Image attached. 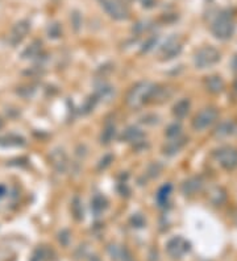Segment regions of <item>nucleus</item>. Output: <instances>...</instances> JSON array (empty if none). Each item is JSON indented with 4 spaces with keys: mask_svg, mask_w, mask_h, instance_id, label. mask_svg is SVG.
<instances>
[{
    "mask_svg": "<svg viewBox=\"0 0 237 261\" xmlns=\"http://www.w3.org/2000/svg\"><path fill=\"white\" fill-rule=\"evenodd\" d=\"M157 86L150 83V82H138L128 91L125 102L131 108H138V107L144 106L146 103L153 102Z\"/></svg>",
    "mask_w": 237,
    "mask_h": 261,
    "instance_id": "nucleus-1",
    "label": "nucleus"
},
{
    "mask_svg": "<svg viewBox=\"0 0 237 261\" xmlns=\"http://www.w3.org/2000/svg\"><path fill=\"white\" fill-rule=\"evenodd\" d=\"M212 33L216 39L228 40L234 32V19L229 11H223L215 19L212 24Z\"/></svg>",
    "mask_w": 237,
    "mask_h": 261,
    "instance_id": "nucleus-2",
    "label": "nucleus"
},
{
    "mask_svg": "<svg viewBox=\"0 0 237 261\" xmlns=\"http://www.w3.org/2000/svg\"><path fill=\"white\" fill-rule=\"evenodd\" d=\"M220 61V52L213 46H204L195 54V65L198 69H207Z\"/></svg>",
    "mask_w": 237,
    "mask_h": 261,
    "instance_id": "nucleus-3",
    "label": "nucleus"
},
{
    "mask_svg": "<svg viewBox=\"0 0 237 261\" xmlns=\"http://www.w3.org/2000/svg\"><path fill=\"white\" fill-rule=\"evenodd\" d=\"M215 157L225 170H234L237 168V149L232 147H221L215 152Z\"/></svg>",
    "mask_w": 237,
    "mask_h": 261,
    "instance_id": "nucleus-4",
    "label": "nucleus"
},
{
    "mask_svg": "<svg viewBox=\"0 0 237 261\" xmlns=\"http://www.w3.org/2000/svg\"><path fill=\"white\" fill-rule=\"evenodd\" d=\"M217 111L213 107H207L203 108L199 113H196V116L192 120V128L195 130H203L205 128H208L209 125H212L215 123V120L217 119Z\"/></svg>",
    "mask_w": 237,
    "mask_h": 261,
    "instance_id": "nucleus-5",
    "label": "nucleus"
},
{
    "mask_svg": "<svg viewBox=\"0 0 237 261\" xmlns=\"http://www.w3.org/2000/svg\"><path fill=\"white\" fill-rule=\"evenodd\" d=\"M102 7L115 20H125L129 16V11L121 0H99Z\"/></svg>",
    "mask_w": 237,
    "mask_h": 261,
    "instance_id": "nucleus-6",
    "label": "nucleus"
},
{
    "mask_svg": "<svg viewBox=\"0 0 237 261\" xmlns=\"http://www.w3.org/2000/svg\"><path fill=\"white\" fill-rule=\"evenodd\" d=\"M190 250V243L182 236L171 237L166 243V253L170 257L181 258Z\"/></svg>",
    "mask_w": 237,
    "mask_h": 261,
    "instance_id": "nucleus-7",
    "label": "nucleus"
},
{
    "mask_svg": "<svg viewBox=\"0 0 237 261\" xmlns=\"http://www.w3.org/2000/svg\"><path fill=\"white\" fill-rule=\"evenodd\" d=\"M182 52V44L177 37H171L163 44V46L159 50V57L162 60H171L174 57L179 56Z\"/></svg>",
    "mask_w": 237,
    "mask_h": 261,
    "instance_id": "nucleus-8",
    "label": "nucleus"
},
{
    "mask_svg": "<svg viewBox=\"0 0 237 261\" xmlns=\"http://www.w3.org/2000/svg\"><path fill=\"white\" fill-rule=\"evenodd\" d=\"M49 161L54 169H56L57 172H60V173H64L65 170L68 169L69 160H68V155L65 153L64 149L61 148L53 149L49 155Z\"/></svg>",
    "mask_w": 237,
    "mask_h": 261,
    "instance_id": "nucleus-9",
    "label": "nucleus"
},
{
    "mask_svg": "<svg viewBox=\"0 0 237 261\" xmlns=\"http://www.w3.org/2000/svg\"><path fill=\"white\" fill-rule=\"evenodd\" d=\"M29 31H31V24H29L27 20H23V22H19L18 24H15L11 32L12 43L14 44L20 43L25 36L28 35Z\"/></svg>",
    "mask_w": 237,
    "mask_h": 261,
    "instance_id": "nucleus-10",
    "label": "nucleus"
},
{
    "mask_svg": "<svg viewBox=\"0 0 237 261\" xmlns=\"http://www.w3.org/2000/svg\"><path fill=\"white\" fill-rule=\"evenodd\" d=\"M186 143H187V139L182 138V136L170 139L169 142L163 145V153L167 156L177 155V153L183 148L184 145H186Z\"/></svg>",
    "mask_w": 237,
    "mask_h": 261,
    "instance_id": "nucleus-11",
    "label": "nucleus"
},
{
    "mask_svg": "<svg viewBox=\"0 0 237 261\" xmlns=\"http://www.w3.org/2000/svg\"><path fill=\"white\" fill-rule=\"evenodd\" d=\"M144 138H145L144 132L136 127H128L121 135V139L129 144H140V143H142Z\"/></svg>",
    "mask_w": 237,
    "mask_h": 261,
    "instance_id": "nucleus-12",
    "label": "nucleus"
},
{
    "mask_svg": "<svg viewBox=\"0 0 237 261\" xmlns=\"http://www.w3.org/2000/svg\"><path fill=\"white\" fill-rule=\"evenodd\" d=\"M25 140L19 136V135H6V136H2L0 138V147H4V148H12V147H24Z\"/></svg>",
    "mask_w": 237,
    "mask_h": 261,
    "instance_id": "nucleus-13",
    "label": "nucleus"
},
{
    "mask_svg": "<svg viewBox=\"0 0 237 261\" xmlns=\"http://www.w3.org/2000/svg\"><path fill=\"white\" fill-rule=\"evenodd\" d=\"M202 187V180L199 177H191L187 181H184L182 185V191L184 195H192Z\"/></svg>",
    "mask_w": 237,
    "mask_h": 261,
    "instance_id": "nucleus-14",
    "label": "nucleus"
},
{
    "mask_svg": "<svg viewBox=\"0 0 237 261\" xmlns=\"http://www.w3.org/2000/svg\"><path fill=\"white\" fill-rule=\"evenodd\" d=\"M205 87L211 94H219L223 91L224 81L219 75H211L205 79Z\"/></svg>",
    "mask_w": 237,
    "mask_h": 261,
    "instance_id": "nucleus-15",
    "label": "nucleus"
},
{
    "mask_svg": "<svg viewBox=\"0 0 237 261\" xmlns=\"http://www.w3.org/2000/svg\"><path fill=\"white\" fill-rule=\"evenodd\" d=\"M188 111H190V100L188 99L178 100L173 107V115L177 119H183V117L187 116Z\"/></svg>",
    "mask_w": 237,
    "mask_h": 261,
    "instance_id": "nucleus-16",
    "label": "nucleus"
},
{
    "mask_svg": "<svg viewBox=\"0 0 237 261\" xmlns=\"http://www.w3.org/2000/svg\"><path fill=\"white\" fill-rule=\"evenodd\" d=\"M234 132H236V125L233 121H229V120L220 123L215 129V135L219 138H225V136L233 135Z\"/></svg>",
    "mask_w": 237,
    "mask_h": 261,
    "instance_id": "nucleus-17",
    "label": "nucleus"
},
{
    "mask_svg": "<svg viewBox=\"0 0 237 261\" xmlns=\"http://www.w3.org/2000/svg\"><path fill=\"white\" fill-rule=\"evenodd\" d=\"M41 45H43L41 41H33V43L23 52L22 56L24 57V58H36V57H40L41 50H43V46Z\"/></svg>",
    "mask_w": 237,
    "mask_h": 261,
    "instance_id": "nucleus-18",
    "label": "nucleus"
},
{
    "mask_svg": "<svg viewBox=\"0 0 237 261\" xmlns=\"http://www.w3.org/2000/svg\"><path fill=\"white\" fill-rule=\"evenodd\" d=\"M107 205H108V202H107L106 198L102 197V195H96V197H94V199H92V211L95 212V214H100V212H103L106 210Z\"/></svg>",
    "mask_w": 237,
    "mask_h": 261,
    "instance_id": "nucleus-19",
    "label": "nucleus"
},
{
    "mask_svg": "<svg viewBox=\"0 0 237 261\" xmlns=\"http://www.w3.org/2000/svg\"><path fill=\"white\" fill-rule=\"evenodd\" d=\"M115 134H116L115 125H107V127L103 129L102 136H100L102 144H110L113 140V138H115Z\"/></svg>",
    "mask_w": 237,
    "mask_h": 261,
    "instance_id": "nucleus-20",
    "label": "nucleus"
},
{
    "mask_svg": "<svg viewBox=\"0 0 237 261\" xmlns=\"http://www.w3.org/2000/svg\"><path fill=\"white\" fill-rule=\"evenodd\" d=\"M170 193H171V185H165V186H162L159 189L158 194H157V201H158L159 205L166 203Z\"/></svg>",
    "mask_w": 237,
    "mask_h": 261,
    "instance_id": "nucleus-21",
    "label": "nucleus"
},
{
    "mask_svg": "<svg viewBox=\"0 0 237 261\" xmlns=\"http://www.w3.org/2000/svg\"><path fill=\"white\" fill-rule=\"evenodd\" d=\"M110 254L112 256L113 260H124V253L127 252L124 247H117V245H111L108 248Z\"/></svg>",
    "mask_w": 237,
    "mask_h": 261,
    "instance_id": "nucleus-22",
    "label": "nucleus"
},
{
    "mask_svg": "<svg viewBox=\"0 0 237 261\" xmlns=\"http://www.w3.org/2000/svg\"><path fill=\"white\" fill-rule=\"evenodd\" d=\"M181 130H182L181 124L174 123V124H171V125H169V127H167L166 136L169 139L178 138V136H181Z\"/></svg>",
    "mask_w": 237,
    "mask_h": 261,
    "instance_id": "nucleus-23",
    "label": "nucleus"
},
{
    "mask_svg": "<svg viewBox=\"0 0 237 261\" xmlns=\"http://www.w3.org/2000/svg\"><path fill=\"white\" fill-rule=\"evenodd\" d=\"M48 35H49V37H52V39H57V37H60L61 35V27L57 23H54V24H52L49 27V29H48Z\"/></svg>",
    "mask_w": 237,
    "mask_h": 261,
    "instance_id": "nucleus-24",
    "label": "nucleus"
},
{
    "mask_svg": "<svg viewBox=\"0 0 237 261\" xmlns=\"http://www.w3.org/2000/svg\"><path fill=\"white\" fill-rule=\"evenodd\" d=\"M157 44V37L154 39V37H152V39L148 40V43L144 44V48H142V52H149V50L152 49L153 46L156 45Z\"/></svg>",
    "mask_w": 237,
    "mask_h": 261,
    "instance_id": "nucleus-25",
    "label": "nucleus"
},
{
    "mask_svg": "<svg viewBox=\"0 0 237 261\" xmlns=\"http://www.w3.org/2000/svg\"><path fill=\"white\" fill-rule=\"evenodd\" d=\"M111 161H112V157H111V156H107L106 159L102 160V161H100L99 168H100V169H106L107 166H110Z\"/></svg>",
    "mask_w": 237,
    "mask_h": 261,
    "instance_id": "nucleus-26",
    "label": "nucleus"
},
{
    "mask_svg": "<svg viewBox=\"0 0 237 261\" xmlns=\"http://www.w3.org/2000/svg\"><path fill=\"white\" fill-rule=\"evenodd\" d=\"M141 4L144 8H153L156 6V0H141Z\"/></svg>",
    "mask_w": 237,
    "mask_h": 261,
    "instance_id": "nucleus-27",
    "label": "nucleus"
},
{
    "mask_svg": "<svg viewBox=\"0 0 237 261\" xmlns=\"http://www.w3.org/2000/svg\"><path fill=\"white\" fill-rule=\"evenodd\" d=\"M132 222L135 223V224H137V227H141L142 224H144V219H142V216L140 215H135L133 218H132Z\"/></svg>",
    "mask_w": 237,
    "mask_h": 261,
    "instance_id": "nucleus-28",
    "label": "nucleus"
},
{
    "mask_svg": "<svg viewBox=\"0 0 237 261\" xmlns=\"http://www.w3.org/2000/svg\"><path fill=\"white\" fill-rule=\"evenodd\" d=\"M91 261H100V260L98 257H96V256H94V257L91 258Z\"/></svg>",
    "mask_w": 237,
    "mask_h": 261,
    "instance_id": "nucleus-29",
    "label": "nucleus"
},
{
    "mask_svg": "<svg viewBox=\"0 0 237 261\" xmlns=\"http://www.w3.org/2000/svg\"><path fill=\"white\" fill-rule=\"evenodd\" d=\"M2 128H3V120L0 119V129H2Z\"/></svg>",
    "mask_w": 237,
    "mask_h": 261,
    "instance_id": "nucleus-30",
    "label": "nucleus"
},
{
    "mask_svg": "<svg viewBox=\"0 0 237 261\" xmlns=\"http://www.w3.org/2000/svg\"><path fill=\"white\" fill-rule=\"evenodd\" d=\"M123 3H129V2H133V0H121Z\"/></svg>",
    "mask_w": 237,
    "mask_h": 261,
    "instance_id": "nucleus-31",
    "label": "nucleus"
},
{
    "mask_svg": "<svg viewBox=\"0 0 237 261\" xmlns=\"http://www.w3.org/2000/svg\"><path fill=\"white\" fill-rule=\"evenodd\" d=\"M234 88H236V91H237V81H236V83H234Z\"/></svg>",
    "mask_w": 237,
    "mask_h": 261,
    "instance_id": "nucleus-32",
    "label": "nucleus"
}]
</instances>
